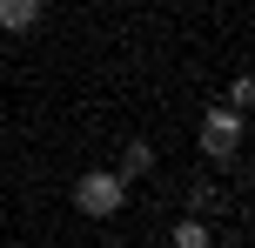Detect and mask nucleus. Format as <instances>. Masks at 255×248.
Segmentation results:
<instances>
[{"label": "nucleus", "mask_w": 255, "mask_h": 248, "mask_svg": "<svg viewBox=\"0 0 255 248\" xmlns=\"http://www.w3.org/2000/svg\"><path fill=\"white\" fill-rule=\"evenodd\" d=\"M121 201H128V181H121V174H108V168H94V174H81V181H74V208L88 215V222L121 215Z\"/></svg>", "instance_id": "nucleus-1"}, {"label": "nucleus", "mask_w": 255, "mask_h": 248, "mask_svg": "<svg viewBox=\"0 0 255 248\" xmlns=\"http://www.w3.org/2000/svg\"><path fill=\"white\" fill-rule=\"evenodd\" d=\"M235 148H242V114H235V107H208V114H202V155L208 161H229Z\"/></svg>", "instance_id": "nucleus-2"}, {"label": "nucleus", "mask_w": 255, "mask_h": 248, "mask_svg": "<svg viewBox=\"0 0 255 248\" xmlns=\"http://www.w3.org/2000/svg\"><path fill=\"white\" fill-rule=\"evenodd\" d=\"M249 101H255V81H249V74H235V81H229V107H235V114H242Z\"/></svg>", "instance_id": "nucleus-6"}, {"label": "nucleus", "mask_w": 255, "mask_h": 248, "mask_svg": "<svg viewBox=\"0 0 255 248\" xmlns=\"http://www.w3.org/2000/svg\"><path fill=\"white\" fill-rule=\"evenodd\" d=\"M175 248H208V222H202V215L175 222Z\"/></svg>", "instance_id": "nucleus-5"}, {"label": "nucleus", "mask_w": 255, "mask_h": 248, "mask_svg": "<svg viewBox=\"0 0 255 248\" xmlns=\"http://www.w3.org/2000/svg\"><path fill=\"white\" fill-rule=\"evenodd\" d=\"M208 248H215V242H208ZM222 248H242V242H222Z\"/></svg>", "instance_id": "nucleus-7"}, {"label": "nucleus", "mask_w": 255, "mask_h": 248, "mask_svg": "<svg viewBox=\"0 0 255 248\" xmlns=\"http://www.w3.org/2000/svg\"><path fill=\"white\" fill-rule=\"evenodd\" d=\"M154 168V148L148 141H128V155H121V181H134V174H148Z\"/></svg>", "instance_id": "nucleus-4"}, {"label": "nucleus", "mask_w": 255, "mask_h": 248, "mask_svg": "<svg viewBox=\"0 0 255 248\" xmlns=\"http://www.w3.org/2000/svg\"><path fill=\"white\" fill-rule=\"evenodd\" d=\"M0 27H7V34L40 27V0H0Z\"/></svg>", "instance_id": "nucleus-3"}]
</instances>
